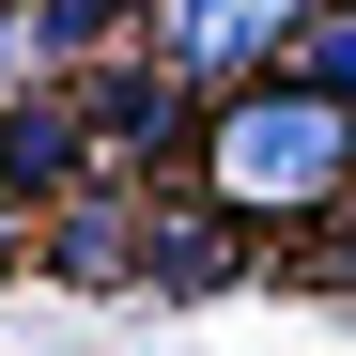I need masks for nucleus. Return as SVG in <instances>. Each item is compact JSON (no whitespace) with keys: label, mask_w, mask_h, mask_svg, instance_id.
<instances>
[{"label":"nucleus","mask_w":356,"mask_h":356,"mask_svg":"<svg viewBox=\"0 0 356 356\" xmlns=\"http://www.w3.org/2000/svg\"><path fill=\"white\" fill-rule=\"evenodd\" d=\"M202 186H217V217H325L356 186V108L294 93V78L217 93L202 108Z\"/></svg>","instance_id":"obj_1"},{"label":"nucleus","mask_w":356,"mask_h":356,"mask_svg":"<svg viewBox=\"0 0 356 356\" xmlns=\"http://www.w3.org/2000/svg\"><path fill=\"white\" fill-rule=\"evenodd\" d=\"M294 16H310V0H155V63L186 93H248V78H279Z\"/></svg>","instance_id":"obj_2"},{"label":"nucleus","mask_w":356,"mask_h":356,"mask_svg":"<svg viewBox=\"0 0 356 356\" xmlns=\"http://www.w3.org/2000/svg\"><path fill=\"white\" fill-rule=\"evenodd\" d=\"M140 248H155V202H124V186H63L47 202V264H63L78 294H124Z\"/></svg>","instance_id":"obj_3"},{"label":"nucleus","mask_w":356,"mask_h":356,"mask_svg":"<svg viewBox=\"0 0 356 356\" xmlns=\"http://www.w3.org/2000/svg\"><path fill=\"white\" fill-rule=\"evenodd\" d=\"M78 170H93V108H78V93H31V108H0V186H16V202H63Z\"/></svg>","instance_id":"obj_4"},{"label":"nucleus","mask_w":356,"mask_h":356,"mask_svg":"<svg viewBox=\"0 0 356 356\" xmlns=\"http://www.w3.org/2000/svg\"><path fill=\"white\" fill-rule=\"evenodd\" d=\"M140 279H155V294H217V279H232V217H217V202H186V217L155 202V248H140Z\"/></svg>","instance_id":"obj_5"},{"label":"nucleus","mask_w":356,"mask_h":356,"mask_svg":"<svg viewBox=\"0 0 356 356\" xmlns=\"http://www.w3.org/2000/svg\"><path fill=\"white\" fill-rule=\"evenodd\" d=\"M279 78H294V93H325V108H356V0H310V16H294Z\"/></svg>","instance_id":"obj_6"},{"label":"nucleus","mask_w":356,"mask_h":356,"mask_svg":"<svg viewBox=\"0 0 356 356\" xmlns=\"http://www.w3.org/2000/svg\"><path fill=\"white\" fill-rule=\"evenodd\" d=\"M16 16H31V63H93V47L124 31L140 0H16Z\"/></svg>","instance_id":"obj_7"},{"label":"nucleus","mask_w":356,"mask_h":356,"mask_svg":"<svg viewBox=\"0 0 356 356\" xmlns=\"http://www.w3.org/2000/svg\"><path fill=\"white\" fill-rule=\"evenodd\" d=\"M16 248H31V202H16V186H0V264H16Z\"/></svg>","instance_id":"obj_8"}]
</instances>
